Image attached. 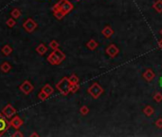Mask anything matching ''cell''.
Instances as JSON below:
<instances>
[{"label": "cell", "instance_id": "603a6c76", "mask_svg": "<svg viewBox=\"0 0 162 137\" xmlns=\"http://www.w3.org/2000/svg\"><path fill=\"white\" fill-rule=\"evenodd\" d=\"M160 87H162V78L160 79Z\"/></svg>", "mask_w": 162, "mask_h": 137}, {"label": "cell", "instance_id": "30bf717a", "mask_svg": "<svg viewBox=\"0 0 162 137\" xmlns=\"http://www.w3.org/2000/svg\"><path fill=\"white\" fill-rule=\"evenodd\" d=\"M36 52L38 53V55H44L45 53H46V52H48V47H46L45 44H43V43H41V44H39L38 47L36 48Z\"/></svg>", "mask_w": 162, "mask_h": 137}, {"label": "cell", "instance_id": "8992f818", "mask_svg": "<svg viewBox=\"0 0 162 137\" xmlns=\"http://www.w3.org/2000/svg\"><path fill=\"white\" fill-rule=\"evenodd\" d=\"M37 23L35 22V21L32 19V18H28L25 22L23 23V28L26 30L28 32H30V34H31V32H33L35 30H36V28H37Z\"/></svg>", "mask_w": 162, "mask_h": 137}, {"label": "cell", "instance_id": "44dd1931", "mask_svg": "<svg viewBox=\"0 0 162 137\" xmlns=\"http://www.w3.org/2000/svg\"><path fill=\"white\" fill-rule=\"evenodd\" d=\"M24 134L21 131H19L18 129H16V132H14L12 134V137H23Z\"/></svg>", "mask_w": 162, "mask_h": 137}, {"label": "cell", "instance_id": "7c38bea8", "mask_svg": "<svg viewBox=\"0 0 162 137\" xmlns=\"http://www.w3.org/2000/svg\"><path fill=\"white\" fill-rule=\"evenodd\" d=\"M0 70H1V71H3V73H7L12 70V66H10V64L8 62H3L1 64V66H0Z\"/></svg>", "mask_w": 162, "mask_h": 137}, {"label": "cell", "instance_id": "52a82bcc", "mask_svg": "<svg viewBox=\"0 0 162 137\" xmlns=\"http://www.w3.org/2000/svg\"><path fill=\"white\" fill-rule=\"evenodd\" d=\"M10 127V121L7 120V118L1 113L0 114V136L4 134V132L8 131Z\"/></svg>", "mask_w": 162, "mask_h": 137}, {"label": "cell", "instance_id": "9a60e30c", "mask_svg": "<svg viewBox=\"0 0 162 137\" xmlns=\"http://www.w3.org/2000/svg\"><path fill=\"white\" fill-rule=\"evenodd\" d=\"M6 25L9 28H13L16 25V21L14 18H12V17H10V18H9L8 20L6 21Z\"/></svg>", "mask_w": 162, "mask_h": 137}, {"label": "cell", "instance_id": "7402d4cb", "mask_svg": "<svg viewBox=\"0 0 162 137\" xmlns=\"http://www.w3.org/2000/svg\"><path fill=\"white\" fill-rule=\"evenodd\" d=\"M30 136H31V137H34V136H39V134H38V133L34 132V133H32V134H31Z\"/></svg>", "mask_w": 162, "mask_h": 137}, {"label": "cell", "instance_id": "cb8c5ba5", "mask_svg": "<svg viewBox=\"0 0 162 137\" xmlns=\"http://www.w3.org/2000/svg\"><path fill=\"white\" fill-rule=\"evenodd\" d=\"M159 45H160V47H161V49H162V41H160V43H159Z\"/></svg>", "mask_w": 162, "mask_h": 137}, {"label": "cell", "instance_id": "7a4b0ae2", "mask_svg": "<svg viewBox=\"0 0 162 137\" xmlns=\"http://www.w3.org/2000/svg\"><path fill=\"white\" fill-rule=\"evenodd\" d=\"M64 58H66V55L59 49H57L48 56V62L51 65H60Z\"/></svg>", "mask_w": 162, "mask_h": 137}, {"label": "cell", "instance_id": "9c48e42d", "mask_svg": "<svg viewBox=\"0 0 162 137\" xmlns=\"http://www.w3.org/2000/svg\"><path fill=\"white\" fill-rule=\"evenodd\" d=\"M88 92H89V93H90V94H91L93 97H95V98H97L100 93L102 92V89H100V88L99 87V86H98V84H94L91 88L88 89Z\"/></svg>", "mask_w": 162, "mask_h": 137}, {"label": "cell", "instance_id": "277c9868", "mask_svg": "<svg viewBox=\"0 0 162 137\" xmlns=\"http://www.w3.org/2000/svg\"><path fill=\"white\" fill-rule=\"evenodd\" d=\"M1 113L4 115V116L9 119V118H12L14 115L16 114V110L12 104H7V105L3 108V110L1 111Z\"/></svg>", "mask_w": 162, "mask_h": 137}, {"label": "cell", "instance_id": "d6986e66", "mask_svg": "<svg viewBox=\"0 0 162 137\" xmlns=\"http://www.w3.org/2000/svg\"><path fill=\"white\" fill-rule=\"evenodd\" d=\"M80 113L82 114V115H85L86 113H88V109H87V107H85V106H84V107H82L81 108V110H80Z\"/></svg>", "mask_w": 162, "mask_h": 137}, {"label": "cell", "instance_id": "3957f363", "mask_svg": "<svg viewBox=\"0 0 162 137\" xmlns=\"http://www.w3.org/2000/svg\"><path fill=\"white\" fill-rule=\"evenodd\" d=\"M56 88L63 95H67L70 92V89H71V83L69 81V79L67 77H64L59 83H57Z\"/></svg>", "mask_w": 162, "mask_h": 137}, {"label": "cell", "instance_id": "5bb4252c", "mask_svg": "<svg viewBox=\"0 0 162 137\" xmlns=\"http://www.w3.org/2000/svg\"><path fill=\"white\" fill-rule=\"evenodd\" d=\"M10 16L15 20L18 19L21 16V10L19 9H17V8H14L12 12H10Z\"/></svg>", "mask_w": 162, "mask_h": 137}, {"label": "cell", "instance_id": "ac0fdd59", "mask_svg": "<svg viewBox=\"0 0 162 137\" xmlns=\"http://www.w3.org/2000/svg\"><path fill=\"white\" fill-rule=\"evenodd\" d=\"M68 79H69V81H70L71 84H77V83L79 82V78L75 74H72Z\"/></svg>", "mask_w": 162, "mask_h": 137}, {"label": "cell", "instance_id": "6da1fadb", "mask_svg": "<svg viewBox=\"0 0 162 137\" xmlns=\"http://www.w3.org/2000/svg\"><path fill=\"white\" fill-rule=\"evenodd\" d=\"M73 9V6L70 2H68L67 0H60L59 2H57L55 5L52 7V12L54 16L57 19L61 20L63 17L68 13L70 10Z\"/></svg>", "mask_w": 162, "mask_h": 137}, {"label": "cell", "instance_id": "e0dca14e", "mask_svg": "<svg viewBox=\"0 0 162 137\" xmlns=\"http://www.w3.org/2000/svg\"><path fill=\"white\" fill-rule=\"evenodd\" d=\"M49 47H50V49L51 50H55L57 49H59V43L57 42L56 40H52V41L49 42Z\"/></svg>", "mask_w": 162, "mask_h": 137}, {"label": "cell", "instance_id": "ba28073f", "mask_svg": "<svg viewBox=\"0 0 162 137\" xmlns=\"http://www.w3.org/2000/svg\"><path fill=\"white\" fill-rule=\"evenodd\" d=\"M23 123H24L23 120L18 115H14L10 121V127H12L14 129H19L21 126H23Z\"/></svg>", "mask_w": 162, "mask_h": 137}, {"label": "cell", "instance_id": "4fadbf2b", "mask_svg": "<svg viewBox=\"0 0 162 137\" xmlns=\"http://www.w3.org/2000/svg\"><path fill=\"white\" fill-rule=\"evenodd\" d=\"M42 91L44 92L45 93H46V94H48V96H50V95H51L52 93L54 92L53 88H52L49 84H46V85L44 86V87L42 88Z\"/></svg>", "mask_w": 162, "mask_h": 137}, {"label": "cell", "instance_id": "5b68a950", "mask_svg": "<svg viewBox=\"0 0 162 137\" xmlns=\"http://www.w3.org/2000/svg\"><path fill=\"white\" fill-rule=\"evenodd\" d=\"M19 89L24 93V94L28 95V94H30V93H31L32 92H33L34 86L32 85L28 80H25L22 84L19 86Z\"/></svg>", "mask_w": 162, "mask_h": 137}, {"label": "cell", "instance_id": "8fae6325", "mask_svg": "<svg viewBox=\"0 0 162 137\" xmlns=\"http://www.w3.org/2000/svg\"><path fill=\"white\" fill-rule=\"evenodd\" d=\"M1 52H2L5 56H8V55H10V53L12 52V47H10V45H5V46L2 47Z\"/></svg>", "mask_w": 162, "mask_h": 137}, {"label": "cell", "instance_id": "ffe728a7", "mask_svg": "<svg viewBox=\"0 0 162 137\" xmlns=\"http://www.w3.org/2000/svg\"><path fill=\"white\" fill-rule=\"evenodd\" d=\"M87 46L89 47V49L93 50V49H95V48H96L97 44H96V42H94L93 40H91V41H90V42L88 43V44H87Z\"/></svg>", "mask_w": 162, "mask_h": 137}, {"label": "cell", "instance_id": "2e32d148", "mask_svg": "<svg viewBox=\"0 0 162 137\" xmlns=\"http://www.w3.org/2000/svg\"><path fill=\"white\" fill-rule=\"evenodd\" d=\"M38 98H39V100H41V101H45V100H46L48 98V95L41 89L40 92L38 93Z\"/></svg>", "mask_w": 162, "mask_h": 137}]
</instances>
